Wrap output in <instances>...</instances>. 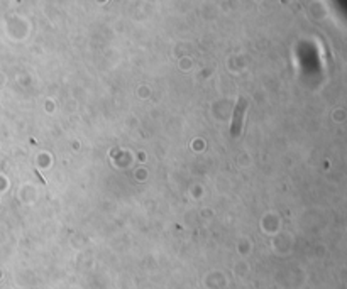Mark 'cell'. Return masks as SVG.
Instances as JSON below:
<instances>
[{"label":"cell","instance_id":"cell-1","mask_svg":"<svg viewBox=\"0 0 347 289\" xmlns=\"http://www.w3.org/2000/svg\"><path fill=\"white\" fill-rule=\"evenodd\" d=\"M244 109H246V103H242L241 112H239V109H235L234 123H232V135H237L239 132H241V122H242V114H244Z\"/></svg>","mask_w":347,"mask_h":289}]
</instances>
